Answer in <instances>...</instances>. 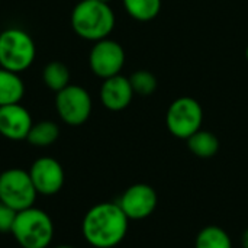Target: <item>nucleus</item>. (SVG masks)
Masks as SVG:
<instances>
[{"mask_svg":"<svg viewBox=\"0 0 248 248\" xmlns=\"http://www.w3.org/2000/svg\"><path fill=\"white\" fill-rule=\"evenodd\" d=\"M241 246H243V248H248V228L241 235Z\"/></svg>","mask_w":248,"mask_h":248,"instance_id":"obj_21","label":"nucleus"},{"mask_svg":"<svg viewBox=\"0 0 248 248\" xmlns=\"http://www.w3.org/2000/svg\"><path fill=\"white\" fill-rule=\"evenodd\" d=\"M157 192L145 183H135L129 186L118 201V205L129 221H142L151 217L157 208Z\"/></svg>","mask_w":248,"mask_h":248,"instance_id":"obj_9","label":"nucleus"},{"mask_svg":"<svg viewBox=\"0 0 248 248\" xmlns=\"http://www.w3.org/2000/svg\"><path fill=\"white\" fill-rule=\"evenodd\" d=\"M36 48L32 36L19 28H9L0 33V67L22 73L35 60Z\"/></svg>","mask_w":248,"mask_h":248,"instance_id":"obj_4","label":"nucleus"},{"mask_svg":"<svg viewBox=\"0 0 248 248\" xmlns=\"http://www.w3.org/2000/svg\"><path fill=\"white\" fill-rule=\"evenodd\" d=\"M10 234L22 248H49L55 228L48 212L31 206L16 214Z\"/></svg>","mask_w":248,"mask_h":248,"instance_id":"obj_3","label":"nucleus"},{"mask_svg":"<svg viewBox=\"0 0 248 248\" xmlns=\"http://www.w3.org/2000/svg\"><path fill=\"white\" fill-rule=\"evenodd\" d=\"M60 137V128L52 121H41L32 125L26 141L38 148H45L52 145Z\"/></svg>","mask_w":248,"mask_h":248,"instance_id":"obj_15","label":"nucleus"},{"mask_svg":"<svg viewBox=\"0 0 248 248\" xmlns=\"http://www.w3.org/2000/svg\"><path fill=\"white\" fill-rule=\"evenodd\" d=\"M32 116L22 105L0 106V135L10 141L26 140L32 128Z\"/></svg>","mask_w":248,"mask_h":248,"instance_id":"obj_11","label":"nucleus"},{"mask_svg":"<svg viewBox=\"0 0 248 248\" xmlns=\"http://www.w3.org/2000/svg\"><path fill=\"white\" fill-rule=\"evenodd\" d=\"M134 97V90L131 87L129 78L121 74L105 78L100 87V100L103 106L112 112H119L126 109Z\"/></svg>","mask_w":248,"mask_h":248,"instance_id":"obj_12","label":"nucleus"},{"mask_svg":"<svg viewBox=\"0 0 248 248\" xmlns=\"http://www.w3.org/2000/svg\"><path fill=\"white\" fill-rule=\"evenodd\" d=\"M51 248H76V247L68 246V244H60V246H55V247H51Z\"/></svg>","mask_w":248,"mask_h":248,"instance_id":"obj_22","label":"nucleus"},{"mask_svg":"<svg viewBox=\"0 0 248 248\" xmlns=\"http://www.w3.org/2000/svg\"><path fill=\"white\" fill-rule=\"evenodd\" d=\"M129 219L118 202H100L92 206L81 222V234L89 246L113 248L128 234Z\"/></svg>","mask_w":248,"mask_h":248,"instance_id":"obj_1","label":"nucleus"},{"mask_svg":"<svg viewBox=\"0 0 248 248\" xmlns=\"http://www.w3.org/2000/svg\"><path fill=\"white\" fill-rule=\"evenodd\" d=\"M246 58H247V61H248V45H247V48H246Z\"/></svg>","mask_w":248,"mask_h":248,"instance_id":"obj_23","label":"nucleus"},{"mask_svg":"<svg viewBox=\"0 0 248 248\" xmlns=\"http://www.w3.org/2000/svg\"><path fill=\"white\" fill-rule=\"evenodd\" d=\"M89 64L92 71L103 80L118 76L125 64V51L113 39H100L90 51Z\"/></svg>","mask_w":248,"mask_h":248,"instance_id":"obj_8","label":"nucleus"},{"mask_svg":"<svg viewBox=\"0 0 248 248\" xmlns=\"http://www.w3.org/2000/svg\"><path fill=\"white\" fill-rule=\"evenodd\" d=\"M92 108L89 92L77 84H68L55 96V109L61 121L71 126L83 125L90 118Z\"/></svg>","mask_w":248,"mask_h":248,"instance_id":"obj_7","label":"nucleus"},{"mask_svg":"<svg viewBox=\"0 0 248 248\" xmlns=\"http://www.w3.org/2000/svg\"><path fill=\"white\" fill-rule=\"evenodd\" d=\"M16 211L0 202V232L7 234L12 231V227L16 219Z\"/></svg>","mask_w":248,"mask_h":248,"instance_id":"obj_20","label":"nucleus"},{"mask_svg":"<svg viewBox=\"0 0 248 248\" xmlns=\"http://www.w3.org/2000/svg\"><path fill=\"white\" fill-rule=\"evenodd\" d=\"M71 25L80 38L97 42L113 31L115 13L106 1L81 0L73 9Z\"/></svg>","mask_w":248,"mask_h":248,"instance_id":"obj_2","label":"nucleus"},{"mask_svg":"<svg viewBox=\"0 0 248 248\" xmlns=\"http://www.w3.org/2000/svg\"><path fill=\"white\" fill-rule=\"evenodd\" d=\"M126 13L138 22H150L161 10V0H124Z\"/></svg>","mask_w":248,"mask_h":248,"instance_id":"obj_17","label":"nucleus"},{"mask_svg":"<svg viewBox=\"0 0 248 248\" xmlns=\"http://www.w3.org/2000/svg\"><path fill=\"white\" fill-rule=\"evenodd\" d=\"M99 1H106V3H109L110 0H99Z\"/></svg>","mask_w":248,"mask_h":248,"instance_id":"obj_24","label":"nucleus"},{"mask_svg":"<svg viewBox=\"0 0 248 248\" xmlns=\"http://www.w3.org/2000/svg\"><path fill=\"white\" fill-rule=\"evenodd\" d=\"M131 87L134 94L138 96H151L157 90V77L148 70H137L129 77Z\"/></svg>","mask_w":248,"mask_h":248,"instance_id":"obj_19","label":"nucleus"},{"mask_svg":"<svg viewBox=\"0 0 248 248\" xmlns=\"http://www.w3.org/2000/svg\"><path fill=\"white\" fill-rule=\"evenodd\" d=\"M38 193L26 170L13 167L0 173V202L16 212L35 206Z\"/></svg>","mask_w":248,"mask_h":248,"instance_id":"obj_5","label":"nucleus"},{"mask_svg":"<svg viewBox=\"0 0 248 248\" xmlns=\"http://www.w3.org/2000/svg\"><path fill=\"white\" fill-rule=\"evenodd\" d=\"M23 94L25 86L19 74L0 67V106L19 103Z\"/></svg>","mask_w":248,"mask_h":248,"instance_id":"obj_13","label":"nucleus"},{"mask_svg":"<svg viewBox=\"0 0 248 248\" xmlns=\"http://www.w3.org/2000/svg\"><path fill=\"white\" fill-rule=\"evenodd\" d=\"M42 80L48 89L58 93L70 84V70L60 61H52L45 65L42 71Z\"/></svg>","mask_w":248,"mask_h":248,"instance_id":"obj_18","label":"nucleus"},{"mask_svg":"<svg viewBox=\"0 0 248 248\" xmlns=\"http://www.w3.org/2000/svg\"><path fill=\"white\" fill-rule=\"evenodd\" d=\"M195 248H232V240L224 228L208 225L196 235Z\"/></svg>","mask_w":248,"mask_h":248,"instance_id":"obj_16","label":"nucleus"},{"mask_svg":"<svg viewBox=\"0 0 248 248\" xmlns=\"http://www.w3.org/2000/svg\"><path fill=\"white\" fill-rule=\"evenodd\" d=\"M33 187L41 196L57 195L65 182V173L61 163L52 157L36 158L28 170Z\"/></svg>","mask_w":248,"mask_h":248,"instance_id":"obj_10","label":"nucleus"},{"mask_svg":"<svg viewBox=\"0 0 248 248\" xmlns=\"http://www.w3.org/2000/svg\"><path fill=\"white\" fill-rule=\"evenodd\" d=\"M186 141L190 153L199 158H211L219 150V140L217 138V135L202 128Z\"/></svg>","mask_w":248,"mask_h":248,"instance_id":"obj_14","label":"nucleus"},{"mask_svg":"<svg viewBox=\"0 0 248 248\" xmlns=\"http://www.w3.org/2000/svg\"><path fill=\"white\" fill-rule=\"evenodd\" d=\"M203 109L201 103L189 96L176 99L167 109L166 125L170 134L180 140L190 138L202 128Z\"/></svg>","mask_w":248,"mask_h":248,"instance_id":"obj_6","label":"nucleus"}]
</instances>
